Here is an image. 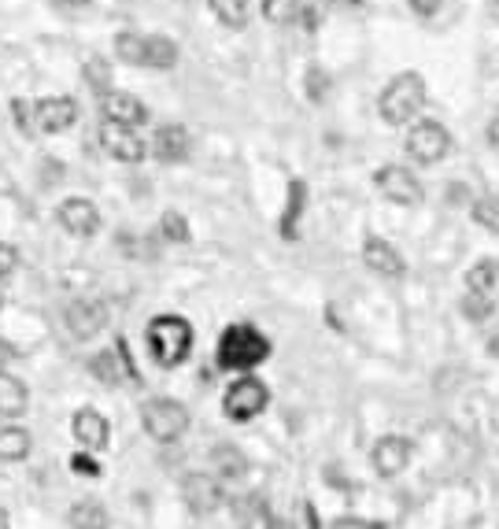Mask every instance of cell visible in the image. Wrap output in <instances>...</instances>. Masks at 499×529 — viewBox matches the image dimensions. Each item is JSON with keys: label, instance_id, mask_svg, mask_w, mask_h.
<instances>
[{"label": "cell", "instance_id": "cell-16", "mask_svg": "<svg viewBox=\"0 0 499 529\" xmlns=\"http://www.w3.org/2000/svg\"><path fill=\"white\" fill-rule=\"evenodd\" d=\"M363 263L381 278H403V256L385 241V237H366L363 241Z\"/></svg>", "mask_w": 499, "mask_h": 529}, {"label": "cell", "instance_id": "cell-37", "mask_svg": "<svg viewBox=\"0 0 499 529\" xmlns=\"http://www.w3.org/2000/svg\"><path fill=\"white\" fill-rule=\"evenodd\" d=\"M15 267H19V252L12 245H0V282H8L15 274Z\"/></svg>", "mask_w": 499, "mask_h": 529}, {"label": "cell", "instance_id": "cell-45", "mask_svg": "<svg viewBox=\"0 0 499 529\" xmlns=\"http://www.w3.org/2000/svg\"><path fill=\"white\" fill-rule=\"evenodd\" d=\"M63 4H74V8H82V4H89V0H63Z\"/></svg>", "mask_w": 499, "mask_h": 529}, {"label": "cell", "instance_id": "cell-19", "mask_svg": "<svg viewBox=\"0 0 499 529\" xmlns=\"http://www.w3.org/2000/svg\"><path fill=\"white\" fill-rule=\"evenodd\" d=\"M211 467H215V478L219 481H241L244 474H248V459H244L241 448L219 444V448L211 452Z\"/></svg>", "mask_w": 499, "mask_h": 529}, {"label": "cell", "instance_id": "cell-20", "mask_svg": "<svg viewBox=\"0 0 499 529\" xmlns=\"http://www.w3.org/2000/svg\"><path fill=\"white\" fill-rule=\"evenodd\" d=\"M30 448H34V437H30L23 426H4V430H0V459H4V463L26 459L30 456Z\"/></svg>", "mask_w": 499, "mask_h": 529}, {"label": "cell", "instance_id": "cell-23", "mask_svg": "<svg viewBox=\"0 0 499 529\" xmlns=\"http://www.w3.org/2000/svg\"><path fill=\"white\" fill-rule=\"evenodd\" d=\"M304 204H307V185L293 182L289 185V204H285V215H281V237H289V241L296 237V230H300V215H304Z\"/></svg>", "mask_w": 499, "mask_h": 529}, {"label": "cell", "instance_id": "cell-38", "mask_svg": "<svg viewBox=\"0 0 499 529\" xmlns=\"http://www.w3.org/2000/svg\"><path fill=\"white\" fill-rule=\"evenodd\" d=\"M440 4H444V0H411L414 15H422V19H433V15L440 12Z\"/></svg>", "mask_w": 499, "mask_h": 529}, {"label": "cell", "instance_id": "cell-26", "mask_svg": "<svg viewBox=\"0 0 499 529\" xmlns=\"http://www.w3.org/2000/svg\"><path fill=\"white\" fill-rule=\"evenodd\" d=\"M207 4L222 26H230V30L248 26V0H207Z\"/></svg>", "mask_w": 499, "mask_h": 529}, {"label": "cell", "instance_id": "cell-22", "mask_svg": "<svg viewBox=\"0 0 499 529\" xmlns=\"http://www.w3.org/2000/svg\"><path fill=\"white\" fill-rule=\"evenodd\" d=\"M178 63V45L171 37H145V67H156V71H171Z\"/></svg>", "mask_w": 499, "mask_h": 529}, {"label": "cell", "instance_id": "cell-29", "mask_svg": "<svg viewBox=\"0 0 499 529\" xmlns=\"http://www.w3.org/2000/svg\"><path fill=\"white\" fill-rule=\"evenodd\" d=\"M159 237H163V241H174V245H185V241H189V222H185V215L167 211V215L159 219Z\"/></svg>", "mask_w": 499, "mask_h": 529}, {"label": "cell", "instance_id": "cell-4", "mask_svg": "<svg viewBox=\"0 0 499 529\" xmlns=\"http://www.w3.org/2000/svg\"><path fill=\"white\" fill-rule=\"evenodd\" d=\"M141 426L152 441L171 444L178 441L185 430H189V411H185L182 400H171V396H152L145 407H141Z\"/></svg>", "mask_w": 499, "mask_h": 529}, {"label": "cell", "instance_id": "cell-46", "mask_svg": "<svg viewBox=\"0 0 499 529\" xmlns=\"http://www.w3.org/2000/svg\"><path fill=\"white\" fill-rule=\"evenodd\" d=\"M0 304H4V296H0Z\"/></svg>", "mask_w": 499, "mask_h": 529}, {"label": "cell", "instance_id": "cell-21", "mask_svg": "<svg viewBox=\"0 0 499 529\" xmlns=\"http://www.w3.org/2000/svg\"><path fill=\"white\" fill-rule=\"evenodd\" d=\"M67 522H71V529H108L111 515L104 511V504H97V500H78V504L71 507Z\"/></svg>", "mask_w": 499, "mask_h": 529}, {"label": "cell", "instance_id": "cell-35", "mask_svg": "<svg viewBox=\"0 0 499 529\" xmlns=\"http://www.w3.org/2000/svg\"><path fill=\"white\" fill-rule=\"evenodd\" d=\"M233 507H237V518H241V522L263 515V500H259V496H241V500H233Z\"/></svg>", "mask_w": 499, "mask_h": 529}, {"label": "cell", "instance_id": "cell-11", "mask_svg": "<svg viewBox=\"0 0 499 529\" xmlns=\"http://www.w3.org/2000/svg\"><path fill=\"white\" fill-rule=\"evenodd\" d=\"M100 115H104V123H115V126H130L137 130L141 123H148V108L134 93H119V89H108L104 97H100Z\"/></svg>", "mask_w": 499, "mask_h": 529}, {"label": "cell", "instance_id": "cell-3", "mask_svg": "<svg viewBox=\"0 0 499 529\" xmlns=\"http://www.w3.org/2000/svg\"><path fill=\"white\" fill-rule=\"evenodd\" d=\"M267 356H270V341L256 326H248V322H237V326H230V330L222 333L219 352H215L222 370H252Z\"/></svg>", "mask_w": 499, "mask_h": 529}, {"label": "cell", "instance_id": "cell-17", "mask_svg": "<svg viewBox=\"0 0 499 529\" xmlns=\"http://www.w3.org/2000/svg\"><path fill=\"white\" fill-rule=\"evenodd\" d=\"M189 152H193V141H189L185 126H159L152 137V156L159 163H185Z\"/></svg>", "mask_w": 499, "mask_h": 529}, {"label": "cell", "instance_id": "cell-14", "mask_svg": "<svg viewBox=\"0 0 499 529\" xmlns=\"http://www.w3.org/2000/svg\"><path fill=\"white\" fill-rule=\"evenodd\" d=\"M71 433H74V441L82 444V452H104V448H108V437H111V426L100 411L82 407V411H74Z\"/></svg>", "mask_w": 499, "mask_h": 529}, {"label": "cell", "instance_id": "cell-9", "mask_svg": "<svg viewBox=\"0 0 499 529\" xmlns=\"http://www.w3.org/2000/svg\"><path fill=\"white\" fill-rule=\"evenodd\" d=\"M182 496H185V507L193 511V515H211V511H219L222 507V481L215 474H189L182 481Z\"/></svg>", "mask_w": 499, "mask_h": 529}, {"label": "cell", "instance_id": "cell-1", "mask_svg": "<svg viewBox=\"0 0 499 529\" xmlns=\"http://www.w3.org/2000/svg\"><path fill=\"white\" fill-rule=\"evenodd\" d=\"M148 352L159 367H182L189 352H193V326L182 315H156L145 330Z\"/></svg>", "mask_w": 499, "mask_h": 529}, {"label": "cell", "instance_id": "cell-25", "mask_svg": "<svg viewBox=\"0 0 499 529\" xmlns=\"http://www.w3.org/2000/svg\"><path fill=\"white\" fill-rule=\"evenodd\" d=\"M496 285H499V259H481V263H474V267L466 271V289H470V293L488 296Z\"/></svg>", "mask_w": 499, "mask_h": 529}, {"label": "cell", "instance_id": "cell-36", "mask_svg": "<svg viewBox=\"0 0 499 529\" xmlns=\"http://www.w3.org/2000/svg\"><path fill=\"white\" fill-rule=\"evenodd\" d=\"M12 115H15V123L23 126L26 134H34V130H37V126H34V104H26V100H15Z\"/></svg>", "mask_w": 499, "mask_h": 529}, {"label": "cell", "instance_id": "cell-39", "mask_svg": "<svg viewBox=\"0 0 499 529\" xmlns=\"http://www.w3.org/2000/svg\"><path fill=\"white\" fill-rule=\"evenodd\" d=\"M333 529H381V522H366V518H337Z\"/></svg>", "mask_w": 499, "mask_h": 529}, {"label": "cell", "instance_id": "cell-2", "mask_svg": "<svg viewBox=\"0 0 499 529\" xmlns=\"http://www.w3.org/2000/svg\"><path fill=\"white\" fill-rule=\"evenodd\" d=\"M422 108H426V78L414 74V71L396 74L378 100L381 119H385L389 126L411 123L414 115H422Z\"/></svg>", "mask_w": 499, "mask_h": 529}, {"label": "cell", "instance_id": "cell-33", "mask_svg": "<svg viewBox=\"0 0 499 529\" xmlns=\"http://www.w3.org/2000/svg\"><path fill=\"white\" fill-rule=\"evenodd\" d=\"M307 97L315 100V104H322V100L329 97V74L322 71V67H311V71H307Z\"/></svg>", "mask_w": 499, "mask_h": 529}, {"label": "cell", "instance_id": "cell-34", "mask_svg": "<svg viewBox=\"0 0 499 529\" xmlns=\"http://www.w3.org/2000/svg\"><path fill=\"white\" fill-rule=\"evenodd\" d=\"M71 470L74 474H82V478H100V463L93 459V452H74Z\"/></svg>", "mask_w": 499, "mask_h": 529}, {"label": "cell", "instance_id": "cell-6", "mask_svg": "<svg viewBox=\"0 0 499 529\" xmlns=\"http://www.w3.org/2000/svg\"><path fill=\"white\" fill-rule=\"evenodd\" d=\"M448 152H451V134L437 123V119H422V123L411 126V134H407V156H411L414 163L433 167V163H440Z\"/></svg>", "mask_w": 499, "mask_h": 529}, {"label": "cell", "instance_id": "cell-8", "mask_svg": "<svg viewBox=\"0 0 499 529\" xmlns=\"http://www.w3.org/2000/svg\"><path fill=\"white\" fill-rule=\"evenodd\" d=\"M63 322H67V333H71L74 341H93L100 330H104V322H108V308L100 304V300H74L67 304L63 311Z\"/></svg>", "mask_w": 499, "mask_h": 529}, {"label": "cell", "instance_id": "cell-27", "mask_svg": "<svg viewBox=\"0 0 499 529\" xmlns=\"http://www.w3.org/2000/svg\"><path fill=\"white\" fill-rule=\"evenodd\" d=\"M115 56L130 67H145V34H119L115 37Z\"/></svg>", "mask_w": 499, "mask_h": 529}, {"label": "cell", "instance_id": "cell-10", "mask_svg": "<svg viewBox=\"0 0 499 529\" xmlns=\"http://www.w3.org/2000/svg\"><path fill=\"white\" fill-rule=\"evenodd\" d=\"M411 456H414V444L407 441V437H396V433L378 437L374 452H370L374 470H378L381 478H396V474H403V470L411 467Z\"/></svg>", "mask_w": 499, "mask_h": 529}, {"label": "cell", "instance_id": "cell-7", "mask_svg": "<svg viewBox=\"0 0 499 529\" xmlns=\"http://www.w3.org/2000/svg\"><path fill=\"white\" fill-rule=\"evenodd\" d=\"M374 182H378L381 197L392 200V204H403V208H414V204H422V197H426L422 182H418L407 167H400V163H385V167L374 174Z\"/></svg>", "mask_w": 499, "mask_h": 529}, {"label": "cell", "instance_id": "cell-30", "mask_svg": "<svg viewBox=\"0 0 499 529\" xmlns=\"http://www.w3.org/2000/svg\"><path fill=\"white\" fill-rule=\"evenodd\" d=\"M474 222L477 226H485L488 234H499V197L474 200Z\"/></svg>", "mask_w": 499, "mask_h": 529}, {"label": "cell", "instance_id": "cell-42", "mask_svg": "<svg viewBox=\"0 0 499 529\" xmlns=\"http://www.w3.org/2000/svg\"><path fill=\"white\" fill-rule=\"evenodd\" d=\"M488 141H492V148L499 152V115L492 119V123H488Z\"/></svg>", "mask_w": 499, "mask_h": 529}, {"label": "cell", "instance_id": "cell-5", "mask_svg": "<svg viewBox=\"0 0 499 529\" xmlns=\"http://www.w3.org/2000/svg\"><path fill=\"white\" fill-rule=\"evenodd\" d=\"M267 404H270L267 385L259 382V378H252V374L237 378V382L226 389V400H222V407H226V419H230V422L259 419V415L267 411Z\"/></svg>", "mask_w": 499, "mask_h": 529}, {"label": "cell", "instance_id": "cell-43", "mask_svg": "<svg viewBox=\"0 0 499 529\" xmlns=\"http://www.w3.org/2000/svg\"><path fill=\"white\" fill-rule=\"evenodd\" d=\"M0 529H12V522H8V511L0 507Z\"/></svg>", "mask_w": 499, "mask_h": 529}, {"label": "cell", "instance_id": "cell-44", "mask_svg": "<svg viewBox=\"0 0 499 529\" xmlns=\"http://www.w3.org/2000/svg\"><path fill=\"white\" fill-rule=\"evenodd\" d=\"M488 348H492V356L499 359V337H496V341H492V345H488Z\"/></svg>", "mask_w": 499, "mask_h": 529}, {"label": "cell", "instance_id": "cell-24", "mask_svg": "<svg viewBox=\"0 0 499 529\" xmlns=\"http://www.w3.org/2000/svg\"><path fill=\"white\" fill-rule=\"evenodd\" d=\"M126 370L130 367H122V352H100V356L89 359V374L104 385H119L126 378Z\"/></svg>", "mask_w": 499, "mask_h": 529}, {"label": "cell", "instance_id": "cell-13", "mask_svg": "<svg viewBox=\"0 0 499 529\" xmlns=\"http://www.w3.org/2000/svg\"><path fill=\"white\" fill-rule=\"evenodd\" d=\"M60 226L74 237H93L100 230V211L89 197H67L60 204Z\"/></svg>", "mask_w": 499, "mask_h": 529}, {"label": "cell", "instance_id": "cell-41", "mask_svg": "<svg viewBox=\"0 0 499 529\" xmlns=\"http://www.w3.org/2000/svg\"><path fill=\"white\" fill-rule=\"evenodd\" d=\"M15 356H19V352H15V345H8V341H0V370L8 367V363H12Z\"/></svg>", "mask_w": 499, "mask_h": 529}, {"label": "cell", "instance_id": "cell-32", "mask_svg": "<svg viewBox=\"0 0 499 529\" xmlns=\"http://www.w3.org/2000/svg\"><path fill=\"white\" fill-rule=\"evenodd\" d=\"M459 308H463V315H466V319H470V322H485L488 315L496 311V304H492V296L466 293V296H463V304H459Z\"/></svg>", "mask_w": 499, "mask_h": 529}, {"label": "cell", "instance_id": "cell-40", "mask_svg": "<svg viewBox=\"0 0 499 529\" xmlns=\"http://www.w3.org/2000/svg\"><path fill=\"white\" fill-rule=\"evenodd\" d=\"M267 529H296V522L285 515H267Z\"/></svg>", "mask_w": 499, "mask_h": 529}, {"label": "cell", "instance_id": "cell-12", "mask_svg": "<svg viewBox=\"0 0 499 529\" xmlns=\"http://www.w3.org/2000/svg\"><path fill=\"white\" fill-rule=\"evenodd\" d=\"M78 119V104L71 97H45L34 104V126L41 134H63Z\"/></svg>", "mask_w": 499, "mask_h": 529}, {"label": "cell", "instance_id": "cell-15", "mask_svg": "<svg viewBox=\"0 0 499 529\" xmlns=\"http://www.w3.org/2000/svg\"><path fill=\"white\" fill-rule=\"evenodd\" d=\"M100 141H104V148L122 163H141L148 156V145L137 137V130H130V126L100 123Z\"/></svg>", "mask_w": 499, "mask_h": 529}, {"label": "cell", "instance_id": "cell-31", "mask_svg": "<svg viewBox=\"0 0 499 529\" xmlns=\"http://www.w3.org/2000/svg\"><path fill=\"white\" fill-rule=\"evenodd\" d=\"M86 86H93L100 93V97H104V93H108V86H111V67L104 60H100V56H89L86 60Z\"/></svg>", "mask_w": 499, "mask_h": 529}, {"label": "cell", "instance_id": "cell-28", "mask_svg": "<svg viewBox=\"0 0 499 529\" xmlns=\"http://www.w3.org/2000/svg\"><path fill=\"white\" fill-rule=\"evenodd\" d=\"M307 8V0H263V15L270 23H293Z\"/></svg>", "mask_w": 499, "mask_h": 529}, {"label": "cell", "instance_id": "cell-18", "mask_svg": "<svg viewBox=\"0 0 499 529\" xmlns=\"http://www.w3.org/2000/svg\"><path fill=\"white\" fill-rule=\"evenodd\" d=\"M26 404H30V393L19 378H12L8 370H0V419H19L26 415Z\"/></svg>", "mask_w": 499, "mask_h": 529}]
</instances>
